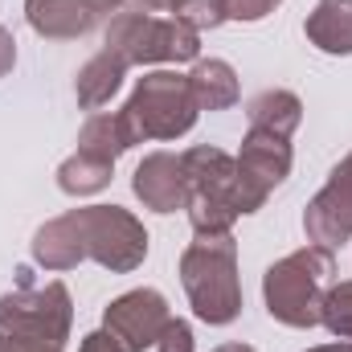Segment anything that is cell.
<instances>
[{
    "label": "cell",
    "instance_id": "cell-1",
    "mask_svg": "<svg viewBox=\"0 0 352 352\" xmlns=\"http://www.w3.org/2000/svg\"><path fill=\"white\" fill-rule=\"evenodd\" d=\"M144 254H148V234L119 205L70 209L66 217L41 226L33 238V258L45 270H70L82 258H94L111 270H135Z\"/></svg>",
    "mask_w": 352,
    "mask_h": 352
},
{
    "label": "cell",
    "instance_id": "cell-2",
    "mask_svg": "<svg viewBox=\"0 0 352 352\" xmlns=\"http://www.w3.org/2000/svg\"><path fill=\"white\" fill-rule=\"evenodd\" d=\"M332 274H336V258L324 246H303L278 258L263 278L266 311L287 328H316Z\"/></svg>",
    "mask_w": 352,
    "mask_h": 352
},
{
    "label": "cell",
    "instance_id": "cell-3",
    "mask_svg": "<svg viewBox=\"0 0 352 352\" xmlns=\"http://www.w3.org/2000/svg\"><path fill=\"white\" fill-rule=\"evenodd\" d=\"M180 283L188 291V303L197 320L221 328L234 324L242 311V287H238V246L230 234L221 238H197L180 258Z\"/></svg>",
    "mask_w": 352,
    "mask_h": 352
},
{
    "label": "cell",
    "instance_id": "cell-4",
    "mask_svg": "<svg viewBox=\"0 0 352 352\" xmlns=\"http://www.w3.org/2000/svg\"><path fill=\"white\" fill-rule=\"evenodd\" d=\"M0 332H8L21 352H62L70 336V291L62 283L16 287L0 299Z\"/></svg>",
    "mask_w": 352,
    "mask_h": 352
},
{
    "label": "cell",
    "instance_id": "cell-5",
    "mask_svg": "<svg viewBox=\"0 0 352 352\" xmlns=\"http://www.w3.org/2000/svg\"><path fill=\"white\" fill-rule=\"evenodd\" d=\"M131 140H176L184 131H192L197 123V98L188 90V78H180L173 70H156L148 78H140L135 94L127 98V107L119 111Z\"/></svg>",
    "mask_w": 352,
    "mask_h": 352
},
{
    "label": "cell",
    "instance_id": "cell-6",
    "mask_svg": "<svg viewBox=\"0 0 352 352\" xmlns=\"http://www.w3.org/2000/svg\"><path fill=\"white\" fill-rule=\"evenodd\" d=\"M107 50L119 54L127 66H148V62H192L201 41L197 29H188L176 16L119 12L107 29Z\"/></svg>",
    "mask_w": 352,
    "mask_h": 352
},
{
    "label": "cell",
    "instance_id": "cell-7",
    "mask_svg": "<svg viewBox=\"0 0 352 352\" xmlns=\"http://www.w3.org/2000/svg\"><path fill=\"white\" fill-rule=\"evenodd\" d=\"M291 173V135L250 127L242 140V156L234 160V205L238 213L263 209V201Z\"/></svg>",
    "mask_w": 352,
    "mask_h": 352
},
{
    "label": "cell",
    "instance_id": "cell-8",
    "mask_svg": "<svg viewBox=\"0 0 352 352\" xmlns=\"http://www.w3.org/2000/svg\"><path fill=\"white\" fill-rule=\"evenodd\" d=\"M168 320H173V316H168V303H164V295L152 291V287L119 295V299L107 307V316H102L107 332L119 336V344L127 352L156 349V340H160V332L168 328Z\"/></svg>",
    "mask_w": 352,
    "mask_h": 352
},
{
    "label": "cell",
    "instance_id": "cell-9",
    "mask_svg": "<svg viewBox=\"0 0 352 352\" xmlns=\"http://www.w3.org/2000/svg\"><path fill=\"white\" fill-rule=\"evenodd\" d=\"M303 230L316 246L336 250L352 238V152L332 168L328 184L316 192V201L303 213Z\"/></svg>",
    "mask_w": 352,
    "mask_h": 352
},
{
    "label": "cell",
    "instance_id": "cell-10",
    "mask_svg": "<svg viewBox=\"0 0 352 352\" xmlns=\"http://www.w3.org/2000/svg\"><path fill=\"white\" fill-rule=\"evenodd\" d=\"M135 197L156 209V213H173V209H188V197H192V184L184 173V160L173 152H152L140 168H135Z\"/></svg>",
    "mask_w": 352,
    "mask_h": 352
},
{
    "label": "cell",
    "instance_id": "cell-11",
    "mask_svg": "<svg viewBox=\"0 0 352 352\" xmlns=\"http://www.w3.org/2000/svg\"><path fill=\"white\" fill-rule=\"evenodd\" d=\"M25 16L41 37H82L98 21L87 0H25Z\"/></svg>",
    "mask_w": 352,
    "mask_h": 352
},
{
    "label": "cell",
    "instance_id": "cell-12",
    "mask_svg": "<svg viewBox=\"0 0 352 352\" xmlns=\"http://www.w3.org/2000/svg\"><path fill=\"white\" fill-rule=\"evenodd\" d=\"M303 29H307L316 50L352 54V0H320Z\"/></svg>",
    "mask_w": 352,
    "mask_h": 352
},
{
    "label": "cell",
    "instance_id": "cell-13",
    "mask_svg": "<svg viewBox=\"0 0 352 352\" xmlns=\"http://www.w3.org/2000/svg\"><path fill=\"white\" fill-rule=\"evenodd\" d=\"M188 90L197 98V111H226V107L238 102V74H234L230 62L209 58V62H197L192 66Z\"/></svg>",
    "mask_w": 352,
    "mask_h": 352
},
{
    "label": "cell",
    "instance_id": "cell-14",
    "mask_svg": "<svg viewBox=\"0 0 352 352\" xmlns=\"http://www.w3.org/2000/svg\"><path fill=\"white\" fill-rule=\"evenodd\" d=\"M123 74H127V62L119 54H111V50L94 54L87 66H82V74H78V102L87 111H98L115 90L123 87Z\"/></svg>",
    "mask_w": 352,
    "mask_h": 352
},
{
    "label": "cell",
    "instance_id": "cell-15",
    "mask_svg": "<svg viewBox=\"0 0 352 352\" xmlns=\"http://www.w3.org/2000/svg\"><path fill=\"white\" fill-rule=\"evenodd\" d=\"M131 144H135V140H131V131H127V123H123L119 111H115V115L94 111L87 119V127H82V135H78V152H90V156L111 160V164H115Z\"/></svg>",
    "mask_w": 352,
    "mask_h": 352
},
{
    "label": "cell",
    "instance_id": "cell-16",
    "mask_svg": "<svg viewBox=\"0 0 352 352\" xmlns=\"http://www.w3.org/2000/svg\"><path fill=\"white\" fill-rule=\"evenodd\" d=\"M246 115H250V127H270V131L295 135V127L303 123V102L291 90H263L258 98H250Z\"/></svg>",
    "mask_w": 352,
    "mask_h": 352
},
{
    "label": "cell",
    "instance_id": "cell-17",
    "mask_svg": "<svg viewBox=\"0 0 352 352\" xmlns=\"http://www.w3.org/2000/svg\"><path fill=\"white\" fill-rule=\"evenodd\" d=\"M111 173H115L111 160H98V156H90V152H74V156L58 168V184H62V192H70V197H87V192L107 188Z\"/></svg>",
    "mask_w": 352,
    "mask_h": 352
},
{
    "label": "cell",
    "instance_id": "cell-18",
    "mask_svg": "<svg viewBox=\"0 0 352 352\" xmlns=\"http://www.w3.org/2000/svg\"><path fill=\"white\" fill-rule=\"evenodd\" d=\"M320 324H324L332 336L352 340V283H336V287H328L324 307H320Z\"/></svg>",
    "mask_w": 352,
    "mask_h": 352
},
{
    "label": "cell",
    "instance_id": "cell-19",
    "mask_svg": "<svg viewBox=\"0 0 352 352\" xmlns=\"http://www.w3.org/2000/svg\"><path fill=\"white\" fill-rule=\"evenodd\" d=\"M168 16L184 21V25H188V29H197V33H201V29H217L221 21H230L221 0H173Z\"/></svg>",
    "mask_w": 352,
    "mask_h": 352
},
{
    "label": "cell",
    "instance_id": "cell-20",
    "mask_svg": "<svg viewBox=\"0 0 352 352\" xmlns=\"http://www.w3.org/2000/svg\"><path fill=\"white\" fill-rule=\"evenodd\" d=\"M156 352H192V328L184 320H168V328L156 340Z\"/></svg>",
    "mask_w": 352,
    "mask_h": 352
},
{
    "label": "cell",
    "instance_id": "cell-21",
    "mask_svg": "<svg viewBox=\"0 0 352 352\" xmlns=\"http://www.w3.org/2000/svg\"><path fill=\"white\" fill-rule=\"evenodd\" d=\"M230 21H263L266 12H274L278 0H221Z\"/></svg>",
    "mask_w": 352,
    "mask_h": 352
},
{
    "label": "cell",
    "instance_id": "cell-22",
    "mask_svg": "<svg viewBox=\"0 0 352 352\" xmlns=\"http://www.w3.org/2000/svg\"><path fill=\"white\" fill-rule=\"evenodd\" d=\"M78 352H127L123 344H119V336H111L107 328L102 332H90L87 340H82V349Z\"/></svg>",
    "mask_w": 352,
    "mask_h": 352
},
{
    "label": "cell",
    "instance_id": "cell-23",
    "mask_svg": "<svg viewBox=\"0 0 352 352\" xmlns=\"http://www.w3.org/2000/svg\"><path fill=\"white\" fill-rule=\"evenodd\" d=\"M12 62H16V41H12V33L0 25V78L12 70Z\"/></svg>",
    "mask_w": 352,
    "mask_h": 352
},
{
    "label": "cell",
    "instance_id": "cell-24",
    "mask_svg": "<svg viewBox=\"0 0 352 352\" xmlns=\"http://www.w3.org/2000/svg\"><path fill=\"white\" fill-rule=\"evenodd\" d=\"M119 4H123V0H87V8L94 12V16H98V12H115Z\"/></svg>",
    "mask_w": 352,
    "mask_h": 352
},
{
    "label": "cell",
    "instance_id": "cell-25",
    "mask_svg": "<svg viewBox=\"0 0 352 352\" xmlns=\"http://www.w3.org/2000/svg\"><path fill=\"white\" fill-rule=\"evenodd\" d=\"M173 0H140V12H168Z\"/></svg>",
    "mask_w": 352,
    "mask_h": 352
},
{
    "label": "cell",
    "instance_id": "cell-26",
    "mask_svg": "<svg viewBox=\"0 0 352 352\" xmlns=\"http://www.w3.org/2000/svg\"><path fill=\"white\" fill-rule=\"evenodd\" d=\"M307 352H352V340H344V344H320V349H307Z\"/></svg>",
    "mask_w": 352,
    "mask_h": 352
},
{
    "label": "cell",
    "instance_id": "cell-27",
    "mask_svg": "<svg viewBox=\"0 0 352 352\" xmlns=\"http://www.w3.org/2000/svg\"><path fill=\"white\" fill-rule=\"evenodd\" d=\"M0 352H21V344H16L8 332H0Z\"/></svg>",
    "mask_w": 352,
    "mask_h": 352
},
{
    "label": "cell",
    "instance_id": "cell-28",
    "mask_svg": "<svg viewBox=\"0 0 352 352\" xmlns=\"http://www.w3.org/2000/svg\"><path fill=\"white\" fill-rule=\"evenodd\" d=\"M213 352H254L250 344H221V349H213Z\"/></svg>",
    "mask_w": 352,
    "mask_h": 352
}]
</instances>
